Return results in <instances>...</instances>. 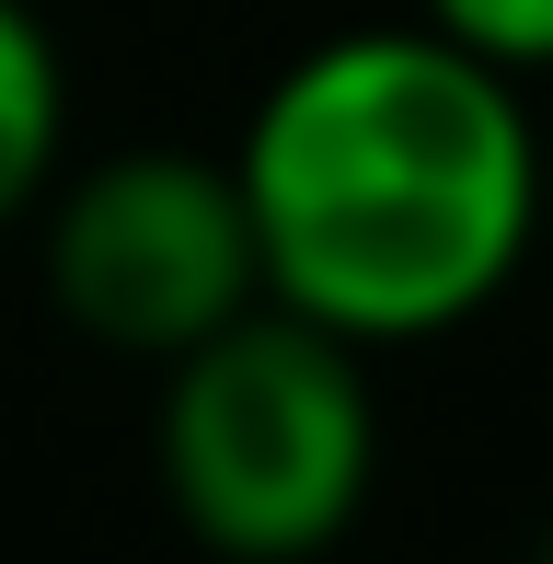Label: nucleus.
Wrapping results in <instances>:
<instances>
[{
	"mask_svg": "<svg viewBox=\"0 0 553 564\" xmlns=\"http://www.w3.org/2000/svg\"><path fill=\"white\" fill-rule=\"evenodd\" d=\"M265 300L346 346H438L542 242V116L438 23L300 46L231 150Z\"/></svg>",
	"mask_w": 553,
	"mask_h": 564,
	"instance_id": "f257e3e1",
	"label": "nucleus"
},
{
	"mask_svg": "<svg viewBox=\"0 0 553 564\" xmlns=\"http://www.w3.org/2000/svg\"><path fill=\"white\" fill-rule=\"evenodd\" d=\"M415 23H438L508 82H553V0H415Z\"/></svg>",
	"mask_w": 553,
	"mask_h": 564,
	"instance_id": "39448f33",
	"label": "nucleus"
},
{
	"mask_svg": "<svg viewBox=\"0 0 553 564\" xmlns=\"http://www.w3.org/2000/svg\"><path fill=\"white\" fill-rule=\"evenodd\" d=\"M173 519L231 564H312L346 542L381 473V403L369 346L254 300L208 346L162 357V426H150Z\"/></svg>",
	"mask_w": 553,
	"mask_h": 564,
	"instance_id": "f03ea898",
	"label": "nucleus"
},
{
	"mask_svg": "<svg viewBox=\"0 0 553 564\" xmlns=\"http://www.w3.org/2000/svg\"><path fill=\"white\" fill-rule=\"evenodd\" d=\"M542 208H553V127H542Z\"/></svg>",
	"mask_w": 553,
	"mask_h": 564,
	"instance_id": "423d86ee",
	"label": "nucleus"
},
{
	"mask_svg": "<svg viewBox=\"0 0 553 564\" xmlns=\"http://www.w3.org/2000/svg\"><path fill=\"white\" fill-rule=\"evenodd\" d=\"M58 139H69V69H58V35L35 23V0H0V230L46 196Z\"/></svg>",
	"mask_w": 553,
	"mask_h": 564,
	"instance_id": "20e7f679",
	"label": "nucleus"
},
{
	"mask_svg": "<svg viewBox=\"0 0 553 564\" xmlns=\"http://www.w3.org/2000/svg\"><path fill=\"white\" fill-rule=\"evenodd\" d=\"M46 300L116 357H185L265 300L231 162L116 150L46 208Z\"/></svg>",
	"mask_w": 553,
	"mask_h": 564,
	"instance_id": "7ed1b4c3",
	"label": "nucleus"
}]
</instances>
